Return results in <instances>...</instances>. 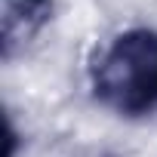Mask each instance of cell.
Wrapping results in <instances>:
<instances>
[{
	"mask_svg": "<svg viewBox=\"0 0 157 157\" xmlns=\"http://www.w3.org/2000/svg\"><path fill=\"white\" fill-rule=\"evenodd\" d=\"M102 90L117 99L120 108H154L157 105V37H142V68H136V56L129 40H123L108 65L102 68Z\"/></svg>",
	"mask_w": 157,
	"mask_h": 157,
	"instance_id": "6da1fadb",
	"label": "cell"
}]
</instances>
